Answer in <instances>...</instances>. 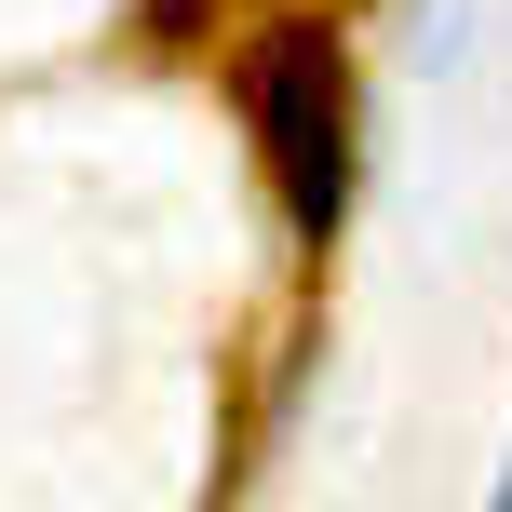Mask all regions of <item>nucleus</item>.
I'll use <instances>...</instances> for the list:
<instances>
[{
	"instance_id": "1",
	"label": "nucleus",
	"mask_w": 512,
	"mask_h": 512,
	"mask_svg": "<svg viewBox=\"0 0 512 512\" xmlns=\"http://www.w3.org/2000/svg\"><path fill=\"white\" fill-rule=\"evenodd\" d=\"M243 122H256V176H270L283 230L337 243L351 176H364V81H351V41L324 14H270L243 41Z\"/></svg>"
},
{
	"instance_id": "2",
	"label": "nucleus",
	"mask_w": 512,
	"mask_h": 512,
	"mask_svg": "<svg viewBox=\"0 0 512 512\" xmlns=\"http://www.w3.org/2000/svg\"><path fill=\"white\" fill-rule=\"evenodd\" d=\"M486 512H512V472H499V499H486Z\"/></svg>"
}]
</instances>
